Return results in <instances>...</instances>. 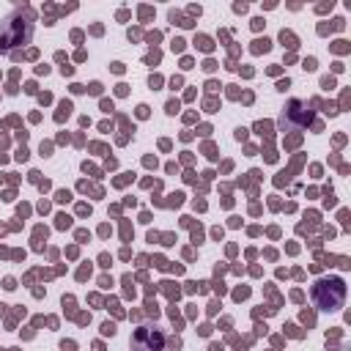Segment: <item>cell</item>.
I'll list each match as a JSON object with an SVG mask.
<instances>
[{"mask_svg":"<svg viewBox=\"0 0 351 351\" xmlns=\"http://www.w3.org/2000/svg\"><path fill=\"white\" fill-rule=\"evenodd\" d=\"M313 299L321 310H337L346 299V285L340 277H329V280H318L313 285Z\"/></svg>","mask_w":351,"mask_h":351,"instance_id":"cell-1","label":"cell"},{"mask_svg":"<svg viewBox=\"0 0 351 351\" xmlns=\"http://www.w3.org/2000/svg\"><path fill=\"white\" fill-rule=\"evenodd\" d=\"M30 33H33V25L27 19H22L19 14H14V16H8L0 25V47L3 49H11L16 44H27L30 41Z\"/></svg>","mask_w":351,"mask_h":351,"instance_id":"cell-2","label":"cell"}]
</instances>
